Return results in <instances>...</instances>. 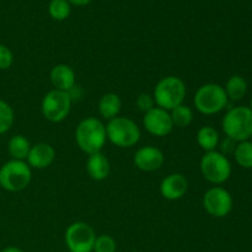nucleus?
Segmentation results:
<instances>
[{
    "label": "nucleus",
    "mask_w": 252,
    "mask_h": 252,
    "mask_svg": "<svg viewBox=\"0 0 252 252\" xmlns=\"http://www.w3.org/2000/svg\"><path fill=\"white\" fill-rule=\"evenodd\" d=\"M1 252H24V251L19 248H15V246H9V248H5Z\"/></svg>",
    "instance_id": "30"
},
{
    "label": "nucleus",
    "mask_w": 252,
    "mask_h": 252,
    "mask_svg": "<svg viewBox=\"0 0 252 252\" xmlns=\"http://www.w3.org/2000/svg\"><path fill=\"white\" fill-rule=\"evenodd\" d=\"M106 126L96 117H88L81 121L75 129V142L80 150L91 155L100 153L105 147Z\"/></svg>",
    "instance_id": "1"
},
{
    "label": "nucleus",
    "mask_w": 252,
    "mask_h": 252,
    "mask_svg": "<svg viewBox=\"0 0 252 252\" xmlns=\"http://www.w3.org/2000/svg\"><path fill=\"white\" fill-rule=\"evenodd\" d=\"M236 142H234L233 139H230V138H226L225 139V142L223 143V147H221V149L224 150V153H230V152H234V150H235V147H236V144H235Z\"/></svg>",
    "instance_id": "28"
},
{
    "label": "nucleus",
    "mask_w": 252,
    "mask_h": 252,
    "mask_svg": "<svg viewBox=\"0 0 252 252\" xmlns=\"http://www.w3.org/2000/svg\"><path fill=\"white\" fill-rule=\"evenodd\" d=\"M135 102H137V107L139 108V111H142L144 113L149 112L150 110H153L155 107L154 97L152 95H149V94H140L137 97Z\"/></svg>",
    "instance_id": "27"
},
{
    "label": "nucleus",
    "mask_w": 252,
    "mask_h": 252,
    "mask_svg": "<svg viewBox=\"0 0 252 252\" xmlns=\"http://www.w3.org/2000/svg\"><path fill=\"white\" fill-rule=\"evenodd\" d=\"M31 179V167L26 161L11 159L0 167V187L5 191H22L29 186Z\"/></svg>",
    "instance_id": "6"
},
{
    "label": "nucleus",
    "mask_w": 252,
    "mask_h": 252,
    "mask_svg": "<svg viewBox=\"0 0 252 252\" xmlns=\"http://www.w3.org/2000/svg\"><path fill=\"white\" fill-rule=\"evenodd\" d=\"M251 110V112H252V97H251V101H250V107H249Z\"/></svg>",
    "instance_id": "31"
},
{
    "label": "nucleus",
    "mask_w": 252,
    "mask_h": 252,
    "mask_svg": "<svg viewBox=\"0 0 252 252\" xmlns=\"http://www.w3.org/2000/svg\"><path fill=\"white\" fill-rule=\"evenodd\" d=\"M70 5H75V6H85V5L90 4L93 0H68Z\"/></svg>",
    "instance_id": "29"
},
{
    "label": "nucleus",
    "mask_w": 252,
    "mask_h": 252,
    "mask_svg": "<svg viewBox=\"0 0 252 252\" xmlns=\"http://www.w3.org/2000/svg\"><path fill=\"white\" fill-rule=\"evenodd\" d=\"M197 143L204 152H213L219 144V134L216 128L204 126L197 132Z\"/></svg>",
    "instance_id": "19"
},
{
    "label": "nucleus",
    "mask_w": 252,
    "mask_h": 252,
    "mask_svg": "<svg viewBox=\"0 0 252 252\" xmlns=\"http://www.w3.org/2000/svg\"><path fill=\"white\" fill-rule=\"evenodd\" d=\"M203 207L209 216L224 218L233 209V197L223 187H212L204 193Z\"/></svg>",
    "instance_id": "10"
},
{
    "label": "nucleus",
    "mask_w": 252,
    "mask_h": 252,
    "mask_svg": "<svg viewBox=\"0 0 252 252\" xmlns=\"http://www.w3.org/2000/svg\"><path fill=\"white\" fill-rule=\"evenodd\" d=\"M14 63V54L11 49L0 43V70H6Z\"/></svg>",
    "instance_id": "26"
},
{
    "label": "nucleus",
    "mask_w": 252,
    "mask_h": 252,
    "mask_svg": "<svg viewBox=\"0 0 252 252\" xmlns=\"http://www.w3.org/2000/svg\"><path fill=\"white\" fill-rule=\"evenodd\" d=\"M224 90H225L226 96H228V100L239 101L248 93V83H246L243 76L233 75L226 81Z\"/></svg>",
    "instance_id": "20"
},
{
    "label": "nucleus",
    "mask_w": 252,
    "mask_h": 252,
    "mask_svg": "<svg viewBox=\"0 0 252 252\" xmlns=\"http://www.w3.org/2000/svg\"><path fill=\"white\" fill-rule=\"evenodd\" d=\"M122 108V101L117 94L107 93L101 96L98 101V113L105 120L111 121L117 117Z\"/></svg>",
    "instance_id": "17"
},
{
    "label": "nucleus",
    "mask_w": 252,
    "mask_h": 252,
    "mask_svg": "<svg viewBox=\"0 0 252 252\" xmlns=\"http://www.w3.org/2000/svg\"><path fill=\"white\" fill-rule=\"evenodd\" d=\"M189 181L182 174H170L160 184V193L167 201H177L186 194Z\"/></svg>",
    "instance_id": "14"
},
{
    "label": "nucleus",
    "mask_w": 252,
    "mask_h": 252,
    "mask_svg": "<svg viewBox=\"0 0 252 252\" xmlns=\"http://www.w3.org/2000/svg\"><path fill=\"white\" fill-rule=\"evenodd\" d=\"M143 125L147 132L155 137H166L174 129L170 112L160 107H154L149 112L144 113Z\"/></svg>",
    "instance_id": "11"
},
{
    "label": "nucleus",
    "mask_w": 252,
    "mask_h": 252,
    "mask_svg": "<svg viewBox=\"0 0 252 252\" xmlns=\"http://www.w3.org/2000/svg\"><path fill=\"white\" fill-rule=\"evenodd\" d=\"M199 169L204 179L213 185L224 184L231 175L230 161L225 154L217 150L206 153L202 157Z\"/></svg>",
    "instance_id": "7"
},
{
    "label": "nucleus",
    "mask_w": 252,
    "mask_h": 252,
    "mask_svg": "<svg viewBox=\"0 0 252 252\" xmlns=\"http://www.w3.org/2000/svg\"><path fill=\"white\" fill-rule=\"evenodd\" d=\"M226 138L234 142H245L252 137V112L246 106L233 107L226 112L221 122Z\"/></svg>",
    "instance_id": "3"
},
{
    "label": "nucleus",
    "mask_w": 252,
    "mask_h": 252,
    "mask_svg": "<svg viewBox=\"0 0 252 252\" xmlns=\"http://www.w3.org/2000/svg\"><path fill=\"white\" fill-rule=\"evenodd\" d=\"M236 162L244 169H252V143L249 140L236 144L234 150Z\"/></svg>",
    "instance_id": "22"
},
{
    "label": "nucleus",
    "mask_w": 252,
    "mask_h": 252,
    "mask_svg": "<svg viewBox=\"0 0 252 252\" xmlns=\"http://www.w3.org/2000/svg\"><path fill=\"white\" fill-rule=\"evenodd\" d=\"M193 103L202 115H216L228 105V96L223 86L218 84H204L194 94Z\"/></svg>",
    "instance_id": "5"
},
{
    "label": "nucleus",
    "mask_w": 252,
    "mask_h": 252,
    "mask_svg": "<svg viewBox=\"0 0 252 252\" xmlns=\"http://www.w3.org/2000/svg\"><path fill=\"white\" fill-rule=\"evenodd\" d=\"M49 78H51V83L56 90L69 93L75 88V71L73 70L71 66L66 65V64H58V65L53 66L51 74H49Z\"/></svg>",
    "instance_id": "15"
},
{
    "label": "nucleus",
    "mask_w": 252,
    "mask_h": 252,
    "mask_svg": "<svg viewBox=\"0 0 252 252\" xmlns=\"http://www.w3.org/2000/svg\"><path fill=\"white\" fill-rule=\"evenodd\" d=\"M186 93V84L184 80L179 76L170 75L162 78L155 85L153 97L158 107L171 111L184 103Z\"/></svg>",
    "instance_id": "2"
},
{
    "label": "nucleus",
    "mask_w": 252,
    "mask_h": 252,
    "mask_svg": "<svg viewBox=\"0 0 252 252\" xmlns=\"http://www.w3.org/2000/svg\"><path fill=\"white\" fill-rule=\"evenodd\" d=\"M116 250H117V244L112 236L106 235V234L96 236L94 252H116Z\"/></svg>",
    "instance_id": "25"
},
{
    "label": "nucleus",
    "mask_w": 252,
    "mask_h": 252,
    "mask_svg": "<svg viewBox=\"0 0 252 252\" xmlns=\"http://www.w3.org/2000/svg\"><path fill=\"white\" fill-rule=\"evenodd\" d=\"M134 165L145 172H153L159 170L165 162V155L159 148L153 145H145L135 152L133 158Z\"/></svg>",
    "instance_id": "12"
},
{
    "label": "nucleus",
    "mask_w": 252,
    "mask_h": 252,
    "mask_svg": "<svg viewBox=\"0 0 252 252\" xmlns=\"http://www.w3.org/2000/svg\"><path fill=\"white\" fill-rule=\"evenodd\" d=\"M31 147V143H30V140L26 137H24L21 134H17L10 138L9 143H7V152H9L10 157L14 160L25 161L27 155H29Z\"/></svg>",
    "instance_id": "18"
},
{
    "label": "nucleus",
    "mask_w": 252,
    "mask_h": 252,
    "mask_svg": "<svg viewBox=\"0 0 252 252\" xmlns=\"http://www.w3.org/2000/svg\"><path fill=\"white\" fill-rule=\"evenodd\" d=\"M15 115L11 106L4 100H0V135L6 133L14 125Z\"/></svg>",
    "instance_id": "24"
},
{
    "label": "nucleus",
    "mask_w": 252,
    "mask_h": 252,
    "mask_svg": "<svg viewBox=\"0 0 252 252\" xmlns=\"http://www.w3.org/2000/svg\"><path fill=\"white\" fill-rule=\"evenodd\" d=\"M106 137L116 147L132 148L139 142L140 129L130 118L117 116L106 125Z\"/></svg>",
    "instance_id": "4"
},
{
    "label": "nucleus",
    "mask_w": 252,
    "mask_h": 252,
    "mask_svg": "<svg viewBox=\"0 0 252 252\" xmlns=\"http://www.w3.org/2000/svg\"><path fill=\"white\" fill-rule=\"evenodd\" d=\"M65 245L69 252H91L96 240V234L84 221L71 223L65 230Z\"/></svg>",
    "instance_id": "9"
},
{
    "label": "nucleus",
    "mask_w": 252,
    "mask_h": 252,
    "mask_svg": "<svg viewBox=\"0 0 252 252\" xmlns=\"http://www.w3.org/2000/svg\"><path fill=\"white\" fill-rule=\"evenodd\" d=\"M71 102H73V98L70 94L53 89L48 91L42 98V115L52 123L62 122L69 116Z\"/></svg>",
    "instance_id": "8"
},
{
    "label": "nucleus",
    "mask_w": 252,
    "mask_h": 252,
    "mask_svg": "<svg viewBox=\"0 0 252 252\" xmlns=\"http://www.w3.org/2000/svg\"><path fill=\"white\" fill-rule=\"evenodd\" d=\"M71 11L68 0H51L48 5V12L56 21H64L69 17Z\"/></svg>",
    "instance_id": "23"
},
{
    "label": "nucleus",
    "mask_w": 252,
    "mask_h": 252,
    "mask_svg": "<svg viewBox=\"0 0 252 252\" xmlns=\"http://www.w3.org/2000/svg\"><path fill=\"white\" fill-rule=\"evenodd\" d=\"M86 171H88L89 176L95 181H103L110 175V161L106 155L101 152L89 155L88 160H86Z\"/></svg>",
    "instance_id": "16"
},
{
    "label": "nucleus",
    "mask_w": 252,
    "mask_h": 252,
    "mask_svg": "<svg viewBox=\"0 0 252 252\" xmlns=\"http://www.w3.org/2000/svg\"><path fill=\"white\" fill-rule=\"evenodd\" d=\"M56 159V150L48 143H37L32 145L26 162L31 169L43 170L51 166Z\"/></svg>",
    "instance_id": "13"
},
{
    "label": "nucleus",
    "mask_w": 252,
    "mask_h": 252,
    "mask_svg": "<svg viewBox=\"0 0 252 252\" xmlns=\"http://www.w3.org/2000/svg\"><path fill=\"white\" fill-rule=\"evenodd\" d=\"M170 117H171L174 127L186 128L193 121V111L191 107L182 103V105L177 106L170 111Z\"/></svg>",
    "instance_id": "21"
}]
</instances>
